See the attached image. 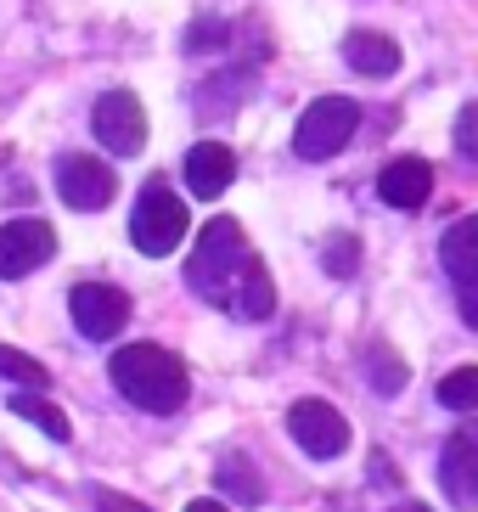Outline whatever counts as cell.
<instances>
[{
    "label": "cell",
    "instance_id": "cell-16",
    "mask_svg": "<svg viewBox=\"0 0 478 512\" xmlns=\"http://www.w3.org/2000/svg\"><path fill=\"white\" fill-rule=\"evenodd\" d=\"M6 406H12V411H17V417H23V422H34V428H40L45 439H57V445H62V439H68V434H74V428H68V411H57V406H51V400H45V394H34V389L12 394Z\"/></svg>",
    "mask_w": 478,
    "mask_h": 512
},
{
    "label": "cell",
    "instance_id": "cell-7",
    "mask_svg": "<svg viewBox=\"0 0 478 512\" xmlns=\"http://www.w3.org/2000/svg\"><path fill=\"white\" fill-rule=\"evenodd\" d=\"M90 130L102 141L113 158H135V152L147 147V113L135 102L130 91H102L96 107H90Z\"/></svg>",
    "mask_w": 478,
    "mask_h": 512
},
{
    "label": "cell",
    "instance_id": "cell-1",
    "mask_svg": "<svg viewBox=\"0 0 478 512\" xmlns=\"http://www.w3.org/2000/svg\"><path fill=\"white\" fill-rule=\"evenodd\" d=\"M107 377H113V389H119L130 406L158 411V417H164V411H180V406H186V394H192L186 366H180L169 349H158V344H124V349H113Z\"/></svg>",
    "mask_w": 478,
    "mask_h": 512
},
{
    "label": "cell",
    "instance_id": "cell-3",
    "mask_svg": "<svg viewBox=\"0 0 478 512\" xmlns=\"http://www.w3.org/2000/svg\"><path fill=\"white\" fill-rule=\"evenodd\" d=\"M360 130V102L355 96H315L293 124V158L304 164H327L349 147V136Z\"/></svg>",
    "mask_w": 478,
    "mask_h": 512
},
{
    "label": "cell",
    "instance_id": "cell-9",
    "mask_svg": "<svg viewBox=\"0 0 478 512\" xmlns=\"http://www.w3.org/2000/svg\"><path fill=\"white\" fill-rule=\"evenodd\" d=\"M51 254H57V231L45 226V220H12V226H0V276L6 282L34 276L40 265H51Z\"/></svg>",
    "mask_w": 478,
    "mask_h": 512
},
{
    "label": "cell",
    "instance_id": "cell-4",
    "mask_svg": "<svg viewBox=\"0 0 478 512\" xmlns=\"http://www.w3.org/2000/svg\"><path fill=\"white\" fill-rule=\"evenodd\" d=\"M186 203H180L175 192H169L164 181H147L141 186V197H135V214H130V242L141 248L147 259H164L175 254L180 242H186Z\"/></svg>",
    "mask_w": 478,
    "mask_h": 512
},
{
    "label": "cell",
    "instance_id": "cell-27",
    "mask_svg": "<svg viewBox=\"0 0 478 512\" xmlns=\"http://www.w3.org/2000/svg\"><path fill=\"white\" fill-rule=\"evenodd\" d=\"M186 512H231V507H220V501H192Z\"/></svg>",
    "mask_w": 478,
    "mask_h": 512
},
{
    "label": "cell",
    "instance_id": "cell-10",
    "mask_svg": "<svg viewBox=\"0 0 478 512\" xmlns=\"http://www.w3.org/2000/svg\"><path fill=\"white\" fill-rule=\"evenodd\" d=\"M439 484L456 507H478V422L456 428L439 451Z\"/></svg>",
    "mask_w": 478,
    "mask_h": 512
},
{
    "label": "cell",
    "instance_id": "cell-19",
    "mask_svg": "<svg viewBox=\"0 0 478 512\" xmlns=\"http://www.w3.org/2000/svg\"><path fill=\"white\" fill-rule=\"evenodd\" d=\"M439 406L445 411H478V366H456L439 383Z\"/></svg>",
    "mask_w": 478,
    "mask_h": 512
},
{
    "label": "cell",
    "instance_id": "cell-25",
    "mask_svg": "<svg viewBox=\"0 0 478 512\" xmlns=\"http://www.w3.org/2000/svg\"><path fill=\"white\" fill-rule=\"evenodd\" d=\"M372 484H400V473H394V462L383 451L372 456Z\"/></svg>",
    "mask_w": 478,
    "mask_h": 512
},
{
    "label": "cell",
    "instance_id": "cell-26",
    "mask_svg": "<svg viewBox=\"0 0 478 512\" xmlns=\"http://www.w3.org/2000/svg\"><path fill=\"white\" fill-rule=\"evenodd\" d=\"M462 321H467V327H478V293H462Z\"/></svg>",
    "mask_w": 478,
    "mask_h": 512
},
{
    "label": "cell",
    "instance_id": "cell-24",
    "mask_svg": "<svg viewBox=\"0 0 478 512\" xmlns=\"http://www.w3.org/2000/svg\"><path fill=\"white\" fill-rule=\"evenodd\" d=\"M90 501H96V512H152L147 501L119 496V490H90Z\"/></svg>",
    "mask_w": 478,
    "mask_h": 512
},
{
    "label": "cell",
    "instance_id": "cell-2",
    "mask_svg": "<svg viewBox=\"0 0 478 512\" xmlns=\"http://www.w3.org/2000/svg\"><path fill=\"white\" fill-rule=\"evenodd\" d=\"M254 259H259V254L248 248L242 226L231 220V214H220V220H209V226H203L192 259H186V287H192L203 304H220V310H231V299H237V282H242V271H248Z\"/></svg>",
    "mask_w": 478,
    "mask_h": 512
},
{
    "label": "cell",
    "instance_id": "cell-8",
    "mask_svg": "<svg viewBox=\"0 0 478 512\" xmlns=\"http://www.w3.org/2000/svg\"><path fill=\"white\" fill-rule=\"evenodd\" d=\"M57 192L68 209L79 214H96L113 203V192H119V175H113V164H102V158H90V152H62L57 158Z\"/></svg>",
    "mask_w": 478,
    "mask_h": 512
},
{
    "label": "cell",
    "instance_id": "cell-5",
    "mask_svg": "<svg viewBox=\"0 0 478 512\" xmlns=\"http://www.w3.org/2000/svg\"><path fill=\"white\" fill-rule=\"evenodd\" d=\"M68 310H74L79 338H90V344H113L130 327V293L113 282H79L68 293Z\"/></svg>",
    "mask_w": 478,
    "mask_h": 512
},
{
    "label": "cell",
    "instance_id": "cell-17",
    "mask_svg": "<svg viewBox=\"0 0 478 512\" xmlns=\"http://www.w3.org/2000/svg\"><path fill=\"white\" fill-rule=\"evenodd\" d=\"M214 484H220L231 501H242V507H259V501H265V479H259L254 462H242V456H220Z\"/></svg>",
    "mask_w": 478,
    "mask_h": 512
},
{
    "label": "cell",
    "instance_id": "cell-21",
    "mask_svg": "<svg viewBox=\"0 0 478 512\" xmlns=\"http://www.w3.org/2000/svg\"><path fill=\"white\" fill-rule=\"evenodd\" d=\"M321 265H327L332 276H355V271H360V242L349 237V231H344V237H327V254H321Z\"/></svg>",
    "mask_w": 478,
    "mask_h": 512
},
{
    "label": "cell",
    "instance_id": "cell-12",
    "mask_svg": "<svg viewBox=\"0 0 478 512\" xmlns=\"http://www.w3.org/2000/svg\"><path fill=\"white\" fill-rule=\"evenodd\" d=\"M231 181H237V152L225 147V141H197L186 152V186H192V197H220Z\"/></svg>",
    "mask_w": 478,
    "mask_h": 512
},
{
    "label": "cell",
    "instance_id": "cell-6",
    "mask_svg": "<svg viewBox=\"0 0 478 512\" xmlns=\"http://www.w3.org/2000/svg\"><path fill=\"white\" fill-rule=\"evenodd\" d=\"M287 434H293V445H299L304 456H315V462H332V456L349 451V417L338 406H327V400H293Z\"/></svg>",
    "mask_w": 478,
    "mask_h": 512
},
{
    "label": "cell",
    "instance_id": "cell-13",
    "mask_svg": "<svg viewBox=\"0 0 478 512\" xmlns=\"http://www.w3.org/2000/svg\"><path fill=\"white\" fill-rule=\"evenodd\" d=\"M344 62L366 79H394L400 74V46L377 29H349L344 34Z\"/></svg>",
    "mask_w": 478,
    "mask_h": 512
},
{
    "label": "cell",
    "instance_id": "cell-11",
    "mask_svg": "<svg viewBox=\"0 0 478 512\" xmlns=\"http://www.w3.org/2000/svg\"><path fill=\"white\" fill-rule=\"evenodd\" d=\"M428 192H434V164L428 158H394V164H383V175H377V197L389 203V209H422L428 203Z\"/></svg>",
    "mask_w": 478,
    "mask_h": 512
},
{
    "label": "cell",
    "instance_id": "cell-14",
    "mask_svg": "<svg viewBox=\"0 0 478 512\" xmlns=\"http://www.w3.org/2000/svg\"><path fill=\"white\" fill-rule=\"evenodd\" d=\"M439 259H445L450 282L462 287V293H478V214L456 220V226L439 237Z\"/></svg>",
    "mask_w": 478,
    "mask_h": 512
},
{
    "label": "cell",
    "instance_id": "cell-28",
    "mask_svg": "<svg viewBox=\"0 0 478 512\" xmlns=\"http://www.w3.org/2000/svg\"><path fill=\"white\" fill-rule=\"evenodd\" d=\"M394 512H428V507H417V501H405V507H394Z\"/></svg>",
    "mask_w": 478,
    "mask_h": 512
},
{
    "label": "cell",
    "instance_id": "cell-22",
    "mask_svg": "<svg viewBox=\"0 0 478 512\" xmlns=\"http://www.w3.org/2000/svg\"><path fill=\"white\" fill-rule=\"evenodd\" d=\"M450 141H456V152L478 169V102H467L462 113H456V136H450Z\"/></svg>",
    "mask_w": 478,
    "mask_h": 512
},
{
    "label": "cell",
    "instance_id": "cell-18",
    "mask_svg": "<svg viewBox=\"0 0 478 512\" xmlns=\"http://www.w3.org/2000/svg\"><path fill=\"white\" fill-rule=\"evenodd\" d=\"M366 377H372L377 394H389V400H394V394L405 389V361L394 355L389 344H372V349H366Z\"/></svg>",
    "mask_w": 478,
    "mask_h": 512
},
{
    "label": "cell",
    "instance_id": "cell-23",
    "mask_svg": "<svg viewBox=\"0 0 478 512\" xmlns=\"http://www.w3.org/2000/svg\"><path fill=\"white\" fill-rule=\"evenodd\" d=\"M225 40H231V23H220V17H209V23H203V17H197L192 34H186V51H220Z\"/></svg>",
    "mask_w": 478,
    "mask_h": 512
},
{
    "label": "cell",
    "instance_id": "cell-15",
    "mask_svg": "<svg viewBox=\"0 0 478 512\" xmlns=\"http://www.w3.org/2000/svg\"><path fill=\"white\" fill-rule=\"evenodd\" d=\"M231 316H242V321H270L276 316V282H270L265 259H254V265L242 271L237 299H231Z\"/></svg>",
    "mask_w": 478,
    "mask_h": 512
},
{
    "label": "cell",
    "instance_id": "cell-20",
    "mask_svg": "<svg viewBox=\"0 0 478 512\" xmlns=\"http://www.w3.org/2000/svg\"><path fill=\"white\" fill-rule=\"evenodd\" d=\"M0 372L12 377V383H23V389H34V394H45V383H51V372H45L34 355L12 349V344H0Z\"/></svg>",
    "mask_w": 478,
    "mask_h": 512
}]
</instances>
